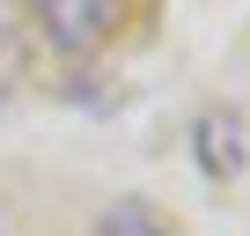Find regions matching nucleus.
<instances>
[{
  "instance_id": "f257e3e1",
  "label": "nucleus",
  "mask_w": 250,
  "mask_h": 236,
  "mask_svg": "<svg viewBox=\"0 0 250 236\" xmlns=\"http://www.w3.org/2000/svg\"><path fill=\"white\" fill-rule=\"evenodd\" d=\"M30 23L59 52H96L110 37V0H30Z\"/></svg>"
},
{
  "instance_id": "f03ea898",
  "label": "nucleus",
  "mask_w": 250,
  "mask_h": 236,
  "mask_svg": "<svg viewBox=\"0 0 250 236\" xmlns=\"http://www.w3.org/2000/svg\"><path fill=\"white\" fill-rule=\"evenodd\" d=\"M191 155H199V170H206L213 185H228V177L250 163V148H243V118H235V111H206L199 126H191Z\"/></svg>"
},
{
  "instance_id": "7ed1b4c3",
  "label": "nucleus",
  "mask_w": 250,
  "mask_h": 236,
  "mask_svg": "<svg viewBox=\"0 0 250 236\" xmlns=\"http://www.w3.org/2000/svg\"><path fill=\"white\" fill-rule=\"evenodd\" d=\"M96 236H169V221H162L147 199H118V207L96 221Z\"/></svg>"
}]
</instances>
